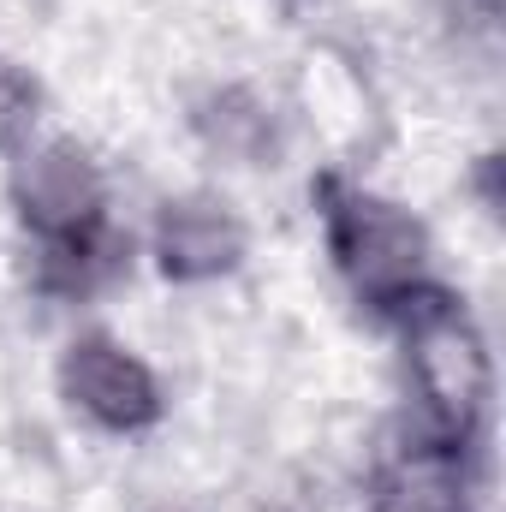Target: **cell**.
<instances>
[{
    "instance_id": "obj_1",
    "label": "cell",
    "mask_w": 506,
    "mask_h": 512,
    "mask_svg": "<svg viewBox=\"0 0 506 512\" xmlns=\"http://www.w3.org/2000/svg\"><path fill=\"white\" fill-rule=\"evenodd\" d=\"M12 209L36 239V286L60 298H90L126 262V239L108 227V185L90 149L72 137L24 149L12 161Z\"/></svg>"
},
{
    "instance_id": "obj_2",
    "label": "cell",
    "mask_w": 506,
    "mask_h": 512,
    "mask_svg": "<svg viewBox=\"0 0 506 512\" xmlns=\"http://www.w3.org/2000/svg\"><path fill=\"white\" fill-rule=\"evenodd\" d=\"M387 322L399 328L405 358H411L417 429L435 441L471 447L483 417H489L495 370H489V346H483V328L471 322L465 298H453L447 286H423Z\"/></svg>"
},
{
    "instance_id": "obj_3",
    "label": "cell",
    "mask_w": 506,
    "mask_h": 512,
    "mask_svg": "<svg viewBox=\"0 0 506 512\" xmlns=\"http://www.w3.org/2000/svg\"><path fill=\"white\" fill-rule=\"evenodd\" d=\"M316 209H322L334 268L346 274L358 304H370L376 316H393L405 298L435 286V251H429V233L411 209L387 203L340 173L316 179Z\"/></svg>"
},
{
    "instance_id": "obj_4",
    "label": "cell",
    "mask_w": 506,
    "mask_h": 512,
    "mask_svg": "<svg viewBox=\"0 0 506 512\" xmlns=\"http://www.w3.org/2000/svg\"><path fill=\"white\" fill-rule=\"evenodd\" d=\"M60 393H66L72 411H84L108 435H137L161 417L155 370L108 334H78L60 352Z\"/></svg>"
},
{
    "instance_id": "obj_5",
    "label": "cell",
    "mask_w": 506,
    "mask_h": 512,
    "mask_svg": "<svg viewBox=\"0 0 506 512\" xmlns=\"http://www.w3.org/2000/svg\"><path fill=\"white\" fill-rule=\"evenodd\" d=\"M245 221L221 197H173L155 215V262L167 280H221L245 262Z\"/></svg>"
},
{
    "instance_id": "obj_6",
    "label": "cell",
    "mask_w": 506,
    "mask_h": 512,
    "mask_svg": "<svg viewBox=\"0 0 506 512\" xmlns=\"http://www.w3.org/2000/svg\"><path fill=\"white\" fill-rule=\"evenodd\" d=\"M465 447L435 441V435H411V447H399L387 459L376 483V507L370 512H477L471 507V483H465Z\"/></svg>"
},
{
    "instance_id": "obj_7",
    "label": "cell",
    "mask_w": 506,
    "mask_h": 512,
    "mask_svg": "<svg viewBox=\"0 0 506 512\" xmlns=\"http://www.w3.org/2000/svg\"><path fill=\"white\" fill-rule=\"evenodd\" d=\"M197 131L221 149V155H233V161H245V167H262L274 149H280V137H274V114L256 102L251 90H215L209 102H197Z\"/></svg>"
},
{
    "instance_id": "obj_8",
    "label": "cell",
    "mask_w": 506,
    "mask_h": 512,
    "mask_svg": "<svg viewBox=\"0 0 506 512\" xmlns=\"http://www.w3.org/2000/svg\"><path fill=\"white\" fill-rule=\"evenodd\" d=\"M36 120H42V84L18 60H0V149H24Z\"/></svg>"
},
{
    "instance_id": "obj_9",
    "label": "cell",
    "mask_w": 506,
    "mask_h": 512,
    "mask_svg": "<svg viewBox=\"0 0 506 512\" xmlns=\"http://www.w3.org/2000/svg\"><path fill=\"white\" fill-rule=\"evenodd\" d=\"M447 18L465 30V36H495V24H501V0H447Z\"/></svg>"
}]
</instances>
